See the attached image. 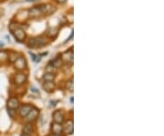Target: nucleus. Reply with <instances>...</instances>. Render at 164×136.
Wrapping results in <instances>:
<instances>
[{"label":"nucleus","mask_w":164,"mask_h":136,"mask_svg":"<svg viewBox=\"0 0 164 136\" xmlns=\"http://www.w3.org/2000/svg\"><path fill=\"white\" fill-rule=\"evenodd\" d=\"M63 58H64L65 61L67 62H70L72 63L73 62V52H65L63 54Z\"/></svg>","instance_id":"nucleus-12"},{"label":"nucleus","mask_w":164,"mask_h":136,"mask_svg":"<svg viewBox=\"0 0 164 136\" xmlns=\"http://www.w3.org/2000/svg\"><path fill=\"white\" fill-rule=\"evenodd\" d=\"M70 102H71V103H73V98L72 97L70 98Z\"/></svg>","instance_id":"nucleus-24"},{"label":"nucleus","mask_w":164,"mask_h":136,"mask_svg":"<svg viewBox=\"0 0 164 136\" xmlns=\"http://www.w3.org/2000/svg\"><path fill=\"white\" fill-rule=\"evenodd\" d=\"M50 136H61V134H60V135H57V134H52V135H50Z\"/></svg>","instance_id":"nucleus-23"},{"label":"nucleus","mask_w":164,"mask_h":136,"mask_svg":"<svg viewBox=\"0 0 164 136\" xmlns=\"http://www.w3.org/2000/svg\"><path fill=\"white\" fill-rule=\"evenodd\" d=\"M33 131H34V128H33V125L31 124V122H28L23 128V133H26V134H31Z\"/></svg>","instance_id":"nucleus-11"},{"label":"nucleus","mask_w":164,"mask_h":136,"mask_svg":"<svg viewBox=\"0 0 164 136\" xmlns=\"http://www.w3.org/2000/svg\"><path fill=\"white\" fill-rule=\"evenodd\" d=\"M52 120L54 122H57V123H60L62 124L63 121L65 120V114L64 113L62 112V110H57L53 113L52 114Z\"/></svg>","instance_id":"nucleus-2"},{"label":"nucleus","mask_w":164,"mask_h":136,"mask_svg":"<svg viewBox=\"0 0 164 136\" xmlns=\"http://www.w3.org/2000/svg\"><path fill=\"white\" fill-rule=\"evenodd\" d=\"M27 67V63H26V59L25 58L19 57L15 60V68L18 70H22L25 69Z\"/></svg>","instance_id":"nucleus-5"},{"label":"nucleus","mask_w":164,"mask_h":136,"mask_svg":"<svg viewBox=\"0 0 164 136\" xmlns=\"http://www.w3.org/2000/svg\"><path fill=\"white\" fill-rule=\"evenodd\" d=\"M21 136H31V134H26V133H23Z\"/></svg>","instance_id":"nucleus-22"},{"label":"nucleus","mask_w":164,"mask_h":136,"mask_svg":"<svg viewBox=\"0 0 164 136\" xmlns=\"http://www.w3.org/2000/svg\"><path fill=\"white\" fill-rule=\"evenodd\" d=\"M58 1L60 3H64V2H66V0H58Z\"/></svg>","instance_id":"nucleus-21"},{"label":"nucleus","mask_w":164,"mask_h":136,"mask_svg":"<svg viewBox=\"0 0 164 136\" xmlns=\"http://www.w3.org/2000/svg\"><path fill=\"white\" fill-rule=\"evenodd\" d=\"M32 108H33V107H32L31 105H29V104L22 105V106L18 107V113H19V115H20L21 117L25 118V117H26V116L29 113V112L32 110Z\"/></svg>","instance_id":"nucleus-4"},{"label":"nucleus","mask_w":164,"mask_h":136,"mask_svg":"<svg viewBox=\"0 0 164 136\" xmlns=\"http://www.w3.org/2000/svg\"><path fill=\"white\" fill-rule=\"evenodd\" d=\"M51 131H52L53 134L60 135L63 132V126H62V124H60V123H57V122L53 121L52 125H51Z\"/></svg>","instance_id":"nucleus-7"},{"label":"nucleus","mask_w":164,"mask_h":136,"mask_svg":"<svg viewBox=\"0 0 164 136\" xmlns=\"http://www.w3.org/2000/svg\"><path fill=\"white\" fill-rule=\"evenodd\" d=\"M44 90L47 92H52L55 90V84L53 81H46L43 85Z\"/></svg>","instance_id":"nucleus-10"},{"label":"nucleus","mask_w":164,"mask_h":136,"mask_svg":"<svg viewBox=\"0 0 164 136\" xmlns=\"http://www.w3.org/2000/svg\"><path fill=\"white\" fill-rule=\"evenodd\" d=\"M7 105V109L17 110V109H18V107H19V101L17 100V98L12 97V98L8 99Z\"/></svg>","instance_id":"nucleus-6"},{"label":"nucleus","mask_w":164,"mask_h":136,"mask_svg":"<svg viewBox=\"0 0 164 136\" xmlns=\"http://www.w3.org/2000/svg\"><path fill=\"white\" fill-rule=\"evenodd\" d=\"M13 110H15L8 109V114H9V116H10L11 118H14V117H15V113H13Z\"/></svg>","instance_id":"nucleus-20"},{"label":"nucleus","mask_w":164,"mask_h":136,"mask_svg":"<svg viewBox=\"0 0 164 136\" xmlns=\"http://www.w3.org/2000/svg\"><path fill=\"white\" fill-rule=\"evenodd\" d=\"M40 13H41V11H40V9H39V7H34V8H32V9L30 10V16H31V15H32V16H37L39 14H40Z\"/></svg>","instance_id":"nucleus-14"},{"label":"nucleus","mask_w":164,"mask_h":136,"mask_svg":"<svg viewBox=\"0 0 164 136\" xmlns=\"http://www.w3.org/2000/svg\"><path fill=\"white\" fill-rule=\"evenodd\" d=\"M26 81H27V76L24 75V74H22V73L17 74V75L15 76V82L17 85H22Z\"/></svg>","instance_id":"nucleus-9"},{"label":"nucleus","mask_w":164,"mask_h":136,"mask_svg":"<svg viewBox=\"0 0 164 136\" xmlns=\"http://www.w3.org/2000/svg\"><path fill=\"white\" fill-rule=\"evenodd\" d=\"M62 65V61L60 58H55L53 61H52V66L55 67V68H58V67H61Z\"/></svg>","instance_id":"nucleus-15"},{"label":"nucleus","mask_w":164,"mask_h":136,"mask_svg":"<svg viewBox=\"0 0 164 136\" xmlns=\"http://www.w3.org/2000/svg\"><path fill=\"white\" fill-rule=\"evenodd\" d=\"M56 69H57V68L53 67L52 65H47V67L46 68V70H47V72H48V73H54V72L56 71Z\"/></svg>","instance_id":"nucleus-17"},{"label":"nucleus","mask_w":164,"mask_h":136,"mask_svg":"<svg viewBox=\"0 0 164 136\" xmlns=\"http://www.w3.org/2000/svg\"><path fill=\"white\" fill-rule=\"evenodd\" d=\"M28 1H35V0H28Z\"/></svg>","instance_id":"nucleus-25"},{"label":"nucleus","mask_w":164,"mask_h":136,"mask_svg":"<svg viewBox=\"0 0 164 136\" xmlns=\"http://www.w3.org/2000/svg\"><path fill=\"white\" fill-rule=\"evenodd\" d=\"M7 53H6L5 51H0V61L6 60L7 58Z\"/></svg>","instance_id":"nucleus-18"},{"label":"nucleus","mask_w":164,"mask_h":136,"mask_svg":"<svg viewBox=\"0 0 164 136\" xmlns=\"http://www.w3.org/2000/svg\"><path fill=\"white\" fill-rule=\"evenodd\" d=\"M43 79L45 81H53L55 80V76L53 75V73H48L47 72L46 74H44Z\"/></svg>","instance_id":"nucleus-13"},{"label":"nucleus","mask_w":164,"mask_h":136,"mask_svg":"<svg viewBox=\"0 0 164 136\" xmlns=\"http://www.w3.org/2000/svg\"><path fill=\"white\" fill-rule=\"evenodd\" d=\"M14 33V36H15V39L19 41V42H22L24 39H25V37H26V34L25 32L20 29H16V30L13 32Z\"/></svg>","instance_id":"nucleus-8"},{"label":"nucleus","mask_w":164,"mask_h":136,"mask_svg":"<svg viewBox=\"0 0 164 136\" xmlns=\"http://www.w3.org/2000/svg\"><path fill=\"white\" fill-rule=\"evenodd\" d=\"M17 53H11L10 55H9V58H10V60L12 61V62H15V60L17 59Z\"/></svg>","instance_id":"nucleus-19"},{"label":"nucleus","mask_w":164,"mask_h":136,"mask_svg":"<svg viewBox=\"0 0 164 136\" xmlns=\"http://www.w3.org/2000/svg\"><path fill=\"white\" fill-rule=\"evenodd\" d=\"M67 90L69 91L70 92H73V80H69L68 82H67Z\"/></svg>","instance_id":"nucleus-16"},{"label":"nucleus","mask_w":164,"mask_h":136,"mask_svg":"<svg viewBox=\"0 0 164 136\" xmlns=\"http://www.w3.org/2000/svg\"><path fill=\"white\" fill-rule=\"evenodd\" d=\"M63 132H65L66 134L68 135H70L73 133L74 132V122H73V120H68L66 122L64 126H63Z\"/></svg>","instance_id":"nucleus-3"},{"label":"nucleus","mask_w":164,"mask_h":136,"mask_svg":"<svg viewBox=\"0 0 164 136\" xmlns=\"http://www.w3.org/2000/svg\"><path fill=\"white\" fill-rule=\"evenodd\" d=\"M39 110L36 109V108H32V110L29 112V113L25 117V121L28 122H33L35 121H36V119L39 118Z\"/></svg>","instance_id":"nucleus-1"}]
</instances>
